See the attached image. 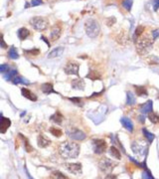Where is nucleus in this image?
<instances>
[{"mask_svg": "<svg viewBox=\"0 0 159 179\" xmlns=\"http://www.w3.org/2000/svg\"><path fill=\"white\" fill-rule=\"evenodd\" d=\"M63 53H64V48L63 47H58L49 54L48 58L52 59V58H57V57H61L62 55H63Z\"/></svg>", "mask_w": 159, "mask_h": 179, "instance_id": "obj_17", "label": "nucleus"}, {"mask_svg": "<svg viewBox=\"0 0 159 179\" xmlns=\"http://www.w3.org/2000/svg\"><path fill=\"white\" fill-rule=\"evenodd\" d=\"M151 35H152L153 40H155L156 38L159 37V29H156V30H154V31H152L151 32Z\"/></svg>", "mask_w": 159, "mask_h": 179, "instance_id": "obj_38", "label": "nucleus"}, {"mask_svg": "<svg viewBox=\"0 0 159 179\" xmlns=\"http://www.w3.org/2000/svg\"><path fill=\"white\" fill-rule=\"evenodd\" d=\"M79 68H80L79 63H77L75 61H72V62H69L66 66H65L64 72L67 75H77V76H78L79 75Z\"/></svg>", "mask_w": 159, "mask_h": 179, "instance_id": "obj_7", "label": "nucleus"}, {"mask_svg": "<svg viewBox=\"0 0 159 179\" xmlns=\"http://www.w3.org/2000/svg\"><path fill=\"white\" fill-rule=\"evenodd\" d=\"M133 4V0H123L122 2V7L126 9L127 11H130V9Z\"/></svg>", "mask_w": 159, "mask_h": 179, "instance_id": "obj_30", "label": "nucleus"}, {"mask_svg": "<svg viewBox=\"0 0 159 179\" xmlns=\"http://www.w3.org/2000/svg\"><path fill=\"white\" fill-rule=\"evenodd\" d=\"M135 89V94L139 97H145L147 95V90L145 87H140V86H134Z\"/></svg>", "mask_w": 159, "mask_h": 179, "instance_id": "obj_20", "label": "nucleus"}, {"mask_svg": "<svg viewBox=\"0 0 159 179\" xmlns=\"http://www.w3.org/2000/svg\"><path fill=\"white\" fill-rule=\"evenodd\" d=\"M41 89H42V92L44 94L49 95V94H58L57 92L55 91L54 88H53V85L50 83H45L41 86Z\"/></svg>", "mask_w": 159, "mask_h": 179, "instance_id": "obj_12", "label": "nucleus"}, {"mask_svg": "<svg viewBox=\"0 0 159 179\" xmlns=\"http://www.w3.org/2000/svg\"><path fill=\"white\" fill-rule=\"evenodd\" d=\"M143 32H144V27L143 26H138L136 28V30H135V33H134V36H133L134 41L136 40L137 38H139L140 36L143 34Z\"/></svg>", "mask_w": 159, "mask_h": 179, "instance_id": "obj_29", "label": "nucleus"}, {"mask_svg": "<svg viewBox=\"0 0 159 179\" xmlns=\"http://www.w3.org/2000/svg\"><path fill=\"white\" fill-rule=\"evenodd\" d=\"M1 45H2V48H3V49H6L7 48L6 44H5V42L3 40V36H2V38H1Z\"/></svg>", "mask_w": 159, "mask_h": 179, "instance_id": "obj_40", "label": "nucleus"}, {"mask_svg": "<svg viewBox=\"0 0 159 179\" xmlns=\"http://www.w3.org/2000/svg\"><path fill=\"white\" fill-rule=\"evenodd\" d=\"M50 119H51L52 121L56 122L57 124H61L62 121H63V119H64V116H63V115H62L60 112H56L54 115H53L51 118H50Z\"/></svg>", "mask_w": 159, "mask_h": 179, "instance_id": "obj_19", "label": "nucleus"}, {"mask_svg": "<svg viewBox=\"0 0 159 179\" xmlns=\"http://www.w3.org/2000/svg\"><path fill=\"white\" fill-rule=\"evenodd\" d=\"M92 145H93V152L96 154H102L107 150V142L105 141L104 139L102 138H96V139H93L92 141Z\"/></svg>", "mask_w": 159, "mask_h": 179, "instance_id": "obj_6", "label": "nucleus"}, {"mask_svg": "<svg viewBox=\"0 0 159 179\" xmlns=\"http://www.w3.org/2000/svg\"><path fill=\"white\" fill-rule=\"evenodd\" d=\"M148 118L152 124H158L159 122V115L153 112H150L148 113Z\"/></svg>", "mask_w": 159, "mask_h": 179, "instance_id": "obj_26", "label": "nucleus"}, {"mask_svg": "<svg viewBox=\"0 0 159 179\" xmlns=\"http://www.w3.org/2000/svg\"><path fill=\"white\" fill-rule=\"evenodd\" d=\"M139 121L140 122H143V124H144V116H142V115L139 116Z\"/></svg>", "mask_w": 159, "mask_h": 179, "instance_id": "obj_41", "label": "nucleus"}, {"mask_svg": "<svg viewBox=\"0 0 159 179\" xmlns=\"http://www.w3.org/2000/svg\"><path fill=\"white\" fill-rule=\"evenodd\" d=\"M50 132H51L53 135H55L57 137H60V136H62V134H63V132H62L61 129L56 128V127H51V128H50Z\"/></svg>", "mask_w": 159, "mask_h": 179, "instance_id": "obj_32", "label": "nucleus"}, {"mask_svg": "<svg viewBox=\"0 0 159 179\" xmlns=\"http://www.w3.org/2000/svg\"><path fill=\"white\" fill-rule=\"evenodd\" d=\"M120 122H121V124L123 125V127L125 128V129H127L128 131H133V124L131 122V121L127 118H120Z\"/></svg>", "mask_w": 159, "mask_h": 179, "instance_id": "obj_14", "label": "nucleus"}, {"mask_svg": "<svg viewBox=\"0 0 159 179\" xmlns=\"http://www.w3.org/2000/svg\"><path fill=\"white\" fill-rule=\"evenodd\" d=\"M152 107H153L152 101H148L147 103H145L142 107H141L140 112H141V113H149L150 112H152Z\"/></svg>", "mask_w": 159, "mask_h": 179, "instance_id": "obj_18", "label": "nucleus"}, {"mask_svg": "<svg viewBox=\"0 0 159 179\" xmlns=\"http://www.w3.org/2000/svg\"><path fill=\"white\" fill-rule=\"evenodd\" d=\"M30 25L38 31H43L48 27V20L44 17H33L30 20Z\"/></svg>", "mask_w": 159, "mask_h": 179, "instance_id": "obj_4", "label": "nucleus"}, {"mask_svg": "<svg viewBox=\"0 0 159 179\" xmlns=\"http://www.w3.org/2000/svg\"><path fill=\"white\" fill-rule=\"evenodd\" d=\"M69 100L71 101H73V103L75 104H77V106L83 107V101H82V100L80 98H70Z\"/></svg>", "mask_w": 159, "mask_h": 179, "instance_id": "obj_34", "label": "nucleus"}, {"mask_svg": "<svg viewBox=\"0 0 159 179\" xmlns=\"http://www.w3.org/2000/svg\"><path fill=\"white\" fill-rule=\"evenodd\" d=\"M37 142H38V145H39V147L41 148H44V147H47L50 143H51V140L48 139L47 137H45L43 135V134H40L39 136H38L37 138Z\"/></svg>", "mask_w": 159, "mask_h": 179, "instance_id": "obj_13", "label": "nucleus"}, {"mask_svg": "<svg viewBox=\"0 0 159 179\" xmlns=\"http://www.w3.org/2000/svg\"><path fill=\"white\" fill-rule=\"evenodd\" d=\"M66 132H67L68 135H69L70 138H72L74 140H84L87 137L86 133H85L84 131H82L81 129L76 128V127L67 128Z\"/></svg>", "mask_w": 159, "mask_h": 179, "instance_id": "obj_5", "label": "nucleus"}, {"mask_svg": "<svg viewBox=\"0 0 159 179\" xmlns=\"http://www.w3.org/2000/svg\"><path fill=\"white\" fill-rule=\"evenodd\" d=\"M142 132H143V135L146 137L147 140H148V142H152L153 140H154V138H155L154 134L151 133V132H149V131L147 130L146 128H143V129H142Z\"/></svg>", "mask_w": 159, "mask_h": 179, "instance_id": "obj_27", "label": "nucleus"}, {"mask_svg": "<svg viewBox=\"0 0 159 179\" xmlns=\"http://www.w3.org/2000/svg\"><path fill=\"white\" fill-rule=\"evenodd\" d=\"M152 5H153V9H154L155 11H157L159 8V0H153Z\"/></svg>", "mask_w": 159, "mask_h": 179, "instance_id": "obj_37", "label": "nucleus"}, {"mask_svg": "<svg viewBox=\"0 0 159 179\" xmlns=\"http://www.w3.org/2000/svg\"><path fill=\"white\" fill-rule=\"evenodd\" d=\"M19 136L21 137L22 138V140H23V142H24V147H25V150L27 151V152H31V151H33V147L29 144V141H28V139L26 138V137L23 135V134H21V133H19Z\"/></svg>", "mask_w": 159, "mask_h": 179, "instance_id": "obj_24", "label": "nucleus"}, {"mask_svg": "<svg viewBox=\"0 0 159 179\" xmlns=\"http://www.w3.org/2000/svg\"><path fill=\"white\" fill-rule=\"evenodd\" d=\"M42 39H43V40H44V41H45V42H46V43H47V44H48V47H50V43H49V42H48V40H47V39H46L45 37H42Z\"/></svg>", "mask_w": 159, "mask_h": 179, "instance_id": "obj_42", "label": "nucleus"}, {"mask_svg": "<svg viewBox=\"0 0 159 179\" xmlns=\"http://www.w3.org/2000/svg\"><path fill=\"white\" fill-rule=\"evenodd\" d=\"M126 104H129V106H132V104H136V100H135V97L133 95L131 92H126Z\"/></svg>", "mask_w": 159, "mask_h": 179, "instance_id": "obj_22", "label": "nucleus"}, {"mask_svg": "<svg viewBox=\"0 0 159 179\" xmlns=\"http://www.w3.org/2000/svg\"><path fill=\"white\" fill-rule=\"evenodd\" d=\"M0 71H1V73H3V74L7 73V72L9 71V66L2 64L1 66H0Z\"/></svg>", "mask_w": 159, "mask_h": 179, "instance_id": "obj_36", "label": "nucleus"}, {"mask_svg": "<svg viewBox=\"0 0 159 179\" xmlns=\"http://www.w3.org/2000/svg\"><path fill=\"white\" fill-rule=\"evenodd\" d=\"M12 81H13V83L15 84V85H18V84H23V85H30V82H29L28 80H26L25 78H23V77H15Z\"/></svg>", "mask_w": 159, "mask_h": 179, "instance_id": "obj_25", "label": "nucleus"}, {"mask_svg": "<svg viewBox=\"0 0 159 179\" xmlns=\"http://www.w3.org/2000/svg\"><path fill=\"white\" fill-rule=\"evenodd\" d=\"M39 53H40V51L38 50V49H33V50H27V51H25V54H27V55L31 54L32 56H37Z\"/></svg>", "mask_w": 159, "mask_h": 179, "instance_id": "obj_35", "label": "nucleus"}, {"mask_svg": "<svg viewBox=\"0 0 159 179\" xmlns=\"http://www.w3.org/2000/svg\"><path fill=\"white\" fill-rule=\"evenodd\" d=\"M110 154L113 157L116 158V159H120V158H121V154H120V151L116 147V146H111V147L110 148Z\"/></svg>", "mask_w": 159, "mask_h": 179, "instance_id": "obj_21", "label": "nucleus"}, {"mask_svg": "<svg viewBox=\"0 0 159 179\" xmlns=\"http://www.w3.org/2000/svg\"><path fill=\"white\" fill-rule=\"evenodd\" d=\"M8 55H9V58L11 59H18L19 58V54L17 52L15 47H11L9 49V52H8Z\"/></svg>", "mask_w": 159, "mask_h": 179, "instance_id": "obj_28", "label": "nucleus"}, {"mask_svg": "<svg viewBox=\"0 0 159 179\" xmlns=\"http://www.w3.org/2000/svg\"><path fill=\"white\" fill-rule=\"evenodd\" d=\"M85 31H86V34L89 36V37L96 38L98 37L99 34L101 27H99V24L98 23V21L93 19H89L85 23Z\"/></svg>", "mask_w": 159, "mask_h": 179, "instance_id": "obj_3", "label": "nucleus"}, {"mask_svg": "<svg viewBox=\"0 0 159 179\" xmlns=\"http://www.w3.org/2000/svg\"><path fill=\"white\" fill-rule=\"evenodd\" d=\"M60 35H61V29L59 28V27H55L51 32V39L53 41L58 40L59 37H60Z\"/></svg>", "mask_w": 159, "mask_h": 179, "instance_id": "obj_23", "label": "nucleus"}, {"mask_svg": "<svg viewBox=\"0 0 159 179\" xmlns=\"http://www.w3.org/2000/svg\"><path fill=\"white\" fill-rule=\"evenodd\" d=\"M67 169L73 174H81L82 173V164L81 163H67L66 164Z\"/></svg>", "mask_w": 159, "mask_h": 179, "instance_id": "obj_9", "label": "nucleus"}, {"mask_svg": "<svg viewBox=\"0 0 159 179\" xmlns=\"http://www.w3.org/2000/svg\"><path fill=\"white\" fill-rule=\"evenodd\" d=\"M113 166H116V163L111 161L108 158H102L99 161V168H101L104 172H110L113 169Z\"/></svg>", "mask_w": 159, "mask_h": 179, "instance_id": "obj_8", "label": "nucleus"}, {"mask_svg": "<svg viewBox=\"0 0 159 179\" xmlns=\"http://www.w3.org/2000/svg\"><path fill=\"white\" fill-rule=\"evenodd\" d=\"M10 125H11L10 119L7 118H4V116L1 115V124H0V131H1V133L6 132V130L9 128Z\"/></svg>", "mask_w": 159, "mask_h": 179, "instance_id": "obj_10", "label": "nucleus"}, {"mask_svg": "<svg viewBox=\"0 0 159 179\" xmlns=\"http://www.w3.org/2000/svg\"><path fill=\"white\" fill-rule=\"evenodd\" d=\"M29 35H30V31H29L27 28H25V27H23V28H20L18 30V32H17V36H18V38L21 41L25 40V39H27L29 37Z\"/></svg>", "mask_w": 159, "mask_h": 179, "instance_id": "obj_16", "label": "nucleus"}, {"mask_svg": "<svg viewBox=\"0 0 159 179\" xmlns=\"http://www.w3.org/2000/svg\"><path fill=\"white\" fill-rule=\"evenodd\" d=\"M50 177L51 178H67V176H65L63 173H61L60 171H55L52 173Z\"/></svg>", "mask_w": 159, "mask_h": 179, "instance_id": "obj_33", "label": "nucleus"}, {"mask_svg": "<svg viewBox=\"0 0 159 179\" xmlns=\"http://www.w3.org/2000/svg\"><path fill=\"white\" fill-rule=\"evenodd\" d=\"M158 100H159V97H158Z\"/></svg>", "mask_w": 159, "mask_h": 179, "instance_id": "obj_43", "label": "nucleus"}, {"mask_svg": "<svg viewBox=\"0 0 159 179\" xmlns=\"http://www.w3.org/2000/svg\"><path fill=\"white\" fill-rule=\"evenodd\" d=\"M21 92H22V95L26 98H28V100L30 101H37V95L33 94L31 91H29L28 89L26 88H22L21 89Z\"/></svg>", "mask_w": 159, "mask_h": 179, "instance_id": "obj_11", "label": "nucleus"}, {"mask_svg": "<svg viewBox=\"0 0 159 179\" xmlns=\"http://www.w3.org/2000/svg\"><path fill=\"white\" fill-rule=\"evenodd\" d=\"M43 1L42 0H32L31 1V6H38L40 4H42Z\"/></svg>", "mask_w": 159, "mask_h": 179, "instance_id": "obj_39", "label": "nucleus"}, {"mask_svg": "<svg viewBox=\"0 0 159 179\" xmlns=\"http://www.w3.org/2000/svg\"><path fill=\"white\" fill-rule=\"evenodd\" d=\"M59 153L63 158H76L80 153V145L78 143L65 141L59 145Z\"/></svg>", "mask_w": 159, "mask_h": 179, "instance_id": "obj_1", "label": "nucleus"}, {"mask_svg": "<svg viewBox=\"0 0 159 179\" xmlns=\"http://www.w3.org/2000/svg\"><path fill=\"white\" fill-rule=\"evenodd\" d=\"M16 74H17V70H12L10 72H7V74L4 75V78H5V80H7V81L13 80L16 76Z\"/></svg>", "mask_w": 159, "mask_h": 179, "instance_id": "obj_31", "label": "nucleus"}, {"mask_svg": "<svg viewBox=\"0 0 159 179\" xmlns=\"http://www.w3.org/2000/svg\"><path fill=\"white\" fill-rule=\"evenodd\" d=\"M72 88L75 90H81L84 91L85 89V82L82 79H75L72 81Z\"/></svg>", "mask_w": 159, "mask_h": 179, "instance_id": "obj_15", "label": "nucleus"}, {"mask_svg": "<svg viewBox=\"0 0 159 179\" xmlns=\"http://www.w3.org/2000/svg\"><path fill=\"white\" fill-rule=\"evenodd\" d=\"M134 42H135V45H136L137 53L143 56V55H145V54L148 53L149 50L151 49L152 44H153V42H154V40H153V38H149L147 35L142 34Z\"/></svg>", "mask_w": 159, "mask_h": 179, "instance_id": "obj_2", "label": "nucleus"}]
</instances>
